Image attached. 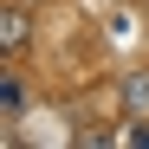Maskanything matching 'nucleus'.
<instances>
[{"label": "nucleus", "mask_w": 149, "mask_h": 149, "mask_svg": "<svg viewBox=\"0 0 149 149\" xmlns=\"http://www.w3.org/2000/svg\"><path fill=\"white\" fill-rule=\"evenodd\" d=\"M26 7H7V13H0V45H7V52H19V45H26Z\"/></svg>", "instance_id": "nucleus-1"}, {"label": "nucleus", "mask_w": 149, "mask_h": 149, "mask_svg": "<svg viewBox=\"0 0 149 149\" xmlns=\"http://www.w3.org/2000/svg\"><path fill=\"white\" fill-rule=\"evenodd\" d=\"M123 104H130V110H149V65L123 78Z\"/></svg>", "instance_id": "nucleus-2"}, {"label": "nucleus", "mask_w": 149, "mask_h": 149, "mask_svg": "<svg viewBox=\"0 0 149 149\" xmlns=\"http://www.w3.org/2000/svg\"><path fill=\"white\" fill-rule=\"evenodd\" d=\"M19 104H26V84L7 71V78H0V110H7V117H19Z\"/></svg>", "instance_id": "nucleus-3"}]
</instances>
